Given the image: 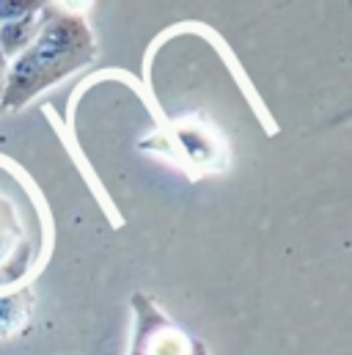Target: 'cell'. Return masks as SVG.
<instances>
[{"label": "cell", "instance_id": "6da1fadb", "mask_svg": "<svg viewBox=\"0 0 352 355\" xmlns=\"http://www.w3.org/2000/svg\"><path fill=\"white\" fill-rule=\"evenodd\" d=\"M94 53V31L83 14L44 6V19L36 39L8 64L0 113L28 105L42 91L86 67Z\"/></svg>", "mask_w": 352, "mask_h": 355}, {"label": "cell", "instance_id": "7a4b0ae2", "mask_svg": "<svg viewBox=\"0 0 352 355\" xmlns=\"http://www.w3.org/2000/svg\"><path fill=\"white\" fill-rule=\"evenodd\" d=\"M42 257V223L25 193L0 187V289L17 286Z\"/></svg>", "mask_w": 352, "mask_h": 355}, {"label": "cell", "instance_id": "3957f363", "mask_svg": "<svg viewBox=\"0 0 352 355\" xmlns=\"http://www.w3.org/2000/svg\"><path fill=\"white\" fill-rule=\"evenodd\" d=\"M132 347L130 355H209L206 345L187 334L143 292L132 295Z\"/></svg>", "mask_w": 352, "mask_h": 355}, {"label": "cell", "instance_id": "277c9868", "mask_svg": "<svg viewBox=\"0 0 352 355\" xmlns=\"http://www.w3.org/2000/svg\"><path fill=\"white\" fill-rule=\"evenodd\" d=\"M42 19H44V3H39V6H36L33 11H28L25 17L0 22V50H3V55L8 58V64L36 39V33H39V28H42Z\"/></svg>", "mask_w": 352, "mask_h": 355}, {"label": "cell", "instance_id": "5b68a950", "mask_svg": "<svg viewBox=\"0 0 352 355\" xmlns=\"http://www.w3.org/2000/svg\"><path fill=\"white\" fill-rule=\"evenodd\" d=\"M30 289H17L14 295L0 297V342H8L22 331V325L30 320Z\"/></svg>", "mask_w": 352, "mask_h": 355}, {"label": "cell", "instance_id": "8992f818", "mask_svg": "<svg viewBox=\"0 0 352 355\" xmlns=\"http://www.w3.org/2000/svg\"><path fill=\"white\" fill-rule=\"evenodd\" d=\"M6 72H8V58L0 50V99H3V89H6Z\"/></svg>", "mask_w": 352, "mask_h": 355}]
</instances>
